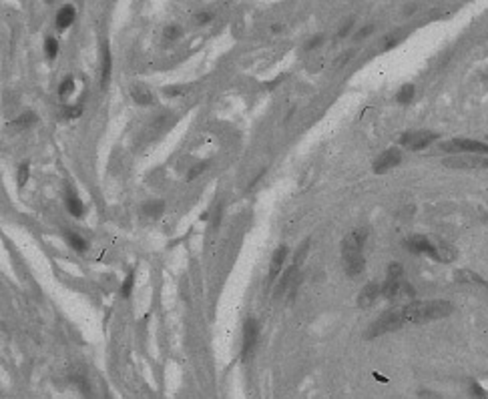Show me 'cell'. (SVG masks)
Wrapping results in <instances>:
<instances>
[{"instance_id":"7","label":"cell","mask_w":488,"mask_h":399,"mask_svg":"<svg viewBox=\"0 0 488 399\" xmlns=\"http://www.w3.org/2000/svg\"><path fill=\"white\" fill-rule=\"evenodd\" d=\"M257 337H259L257 321H255L253 317H249V319L243 323V345H241V359H243V361H247L249 355L253 353L255 343H257Z\"/></svg>"},{"instance_id":"1","label":"cell","mask_w":488,"mask_h":399,"mask_svg":"<svg viewBox=\"0 0 488 399\" xmlns=\"http://www.w3.org/2000/svg\"><path fill=\"white\" fill-rule=\"evenodd\" d=\"M452 311H454V305L450 301H446V299L412 301V303L404 305V319H406V323L422 325V323L444 319V317L452 315Z\"/></svg>"},{"instance_id":"12","label":"cell","mask_w":488,"mask_h":399,"mask_svg":"<svg viewBox=\"0 0 488 399\" xmlns=\"http://www.w3.org/2000/svg\"><path fill=\"white\" fill-rule=\"evenodd\" d=\"M77 18V8L73 4H64L60 6V10L56 12V18H54V26L58 32H64L66 28H71V24L75 22Z\"/></svg>"},{"instance_id":"26","label":"cell","mask_w":488,"mask_h":399,"mask_svg":"<svg viewBox=\"0 0 488 399\" xmlns=\"http://www.w3.org/2000/svg\"><path fill=\"white\" fill-rule=\"evenodd\" d=\"M28 177H30V165H28V163H22V165L18 167V175H16L18 189H22V187L28 183Z\"/></svg>"},{"instance_id":"22","label":"cell","mask_w":488,"mask_h":399,"mask_svg":"<svg viewBox=\"0 0 488 399\" xmlns=\"http://www.w3.org/2000/svg\"><path fill=\"white\" fill-rule=\"evenodd\" d=\"M36 123V115L34 113H24V115H20L18 119H14L12 123H10V127H14V129H26V127H30V125H34Z\"/></svg>"},{"instance_id":"8","label":"cell","mask_w":488,"mask_h":399,"mask_svg":"<svg viewBox=\"0 0 488 399\" xmlns=\"http://www.w3.org/2000/svg\"><path fill=\"white\" fill-rule=\"evenodd\" d=\"M406 249L412 251V253H420V255H428L430 259L438 261V245H434L428 237H422V235H414L410 237L406 243Z\"/></svg>"},{"instance_id":"37","label":"cell","mask_w":488,"mask_h":399,"mask_svg":"<svg viewBox=\"0 0 488 399\" xmlns=\"http://www.w3.org/2000/svg\"><path fill=\"white\" fill-rule=\"evenodd\" d=\"M322 42H324V36H322V34H320V36H314V38L306 44V50H314V48H318Z\"/></svg>"},{"instance_id":"11","label":"cell","mask_w":488,"mask_h":399,"mask_svg":"<svg viewBox=\"0 0 488 399\" xmlns=\"http://www.w3.org/2000/svg\"><path fill=\"white\" fill-rule=\"evenodd\" d=\"M380 295H382V285L376 283V281H372V283H368V285L360 291V295H358V305H360L362 309H366V307L374 305L376 299H378Z\"/></svg>"},{"instance_id":"15","label":"cell","mask_w":488,"mask_h":399,"mask_svg":"<svg viewBox=\"0 0 488 399\" xmlns=\"http://www.w3.org/2000/svg\"><path fill=\"white\" fill-rule=\"evenodd\" d=\"M111 64H113V60H111V50H109V46L105 44V46H103V64H101V88H107V84H109V78H111Z\"/></svg>"},{"instance_id":"3","label":"cell","mask_w":488,"mask_h":399,"mask_svg":"<svg viewBox=\"0 0 488 399\" xmlns=\"http://www.w3.org/2000/svg\"><path fill=\"white\" fill-rule=\"evenodd\" d=\"M440 149L442 151H450V153H466V155L488 157V143L472 141V139H454L450 143H444Z\"/></svg>"},{"instance_id":"34","label":"cell","mask_w":488,"mask_h":399,"mask_svg":"<svg viewBox=\"0 0 488 399\" xmlns=\"http://www.w3.org/2000/svg\"><path fill=\"white\" fill-rule=\"evenodd\" d=\"M352 28H354V20H345V22L341 24V28L337 30V38H345V36L352 32Z\"/></svg>"},{"instance_id":"31","label":"cell","mask_w":488,"mask_h":399,"mask_svg":"<svg viewBox=\"0 0 488 399\" xmlns=\"http://www.w3.org/2000/svg\"><path fill=\"white\" fill-rule=\"evenodd\" d=\"M400 40H402V32L388 34V36H386V40H384V44H382V48H384V50H390V48H392V46H396Z\"/></svg>"},{"instance_id":"33","label":"cell","mask_w":488,"mask_h":399,"mask_svg":"<svg viewBox=\"0 0 488 399\" xmlns=\"http://www.w3.org/2000/svg\"><path fill=\"white\" fill-rule=\"evenodd\" d=\"M470 393H472V397L476 399H488V393L484 391V387L480 383H476V381H470Z\"/></svg>"},{"instance_id":"38","label":"cell","mask_w":488,"mask_h":399,"mask_svg":"<svg viewBox=\"0 0 488 399\" xmlns=\"http://www.w3.org/2000/svg\"><path fill=\"white\" fill-rule=\"evenodd\" d=\"M185 92V86H175V88H165V94L167 96H175V94H181Z\"/></svg>"},{"instance_id":"36","label":"cell","mask_w":488,"mask_h":399,"mask_svg":"<svg viewBox=\"0 0 488 399\" xmlns=\"http://www.w3.org/2000/svg\"><path fill=\"white\" fill-rule=\"evenodd\" d=\"M211 18H213V14H211V12H199V14L195 16L197 24H207V22H211Z\"/></svg>"},{"instance_id":"9","label":"cell","mask_w":488,"mask_h":399,"mask_svg":"<svg viewBox=\"0 0 488 399\" xmlns=\"http://www.w3.org/2000/svg\"><path fill=\"white\" fill-rule=\"evenodd\" d=\"M402 163V151L400 149H388L384 151L376 161H374V173H388L394 167H398Z\"/></svg>"},{"instance_id":"14","label":"cell","mask_w":488,"mask_h":399,"mask_svg":"<svg viewBox=\"0 0 488 399\" xmlns=\"http://www.w3.org/2000/svg\"><path fill=\"white\" fill-rule=\"evenodd\" d=\"M64 205H66V211H68L73 217L81 219V217L85 215V205H83V201L79 199V195H77L71 187H66V191H64Z\"/></svg>"},{"instance_id":"19","label":"cell","mask_w":488,"mask_h":399,"mask_svg":"<svg viewBox=\"0 0 488 399\" xmlns=\"http://www.w3.org/2000/svg\"><path fill=\"white\" fill-rule=\"evenodd\" d=\"M414 295H416L414 287H412L410 283L402 281V283H400L398 297H396V303H400V305H408V303H412V301H414Z\"/></svg>"},{"instance_id":"41","label":"cell","mask_w":488,"mask_h":399,"mask_svg":"<svg viewBox=\"0 0 488 399\" xmlns=\"http://www.w3.org/2000/svg\"><path fill=\"white\" fill-rule=\"evenodd\" d=\"M484 221H486V223H488V215H486V217H484Z\"/></svg>"},{"instance_id":"39","label":"cell","mask_w":488,"mask_h":399,"mask_svg":"<svg viewBox=\"0 0 488 399\" xmlns=\"http://www.w3.org/2000/svg\"><path fill=\"white\" fill-rule=\"evenodd\" d=\"M352 56H354V52H352V50H350V52H343V56H341V58H337L335 66H343V64H345V62H347Z\"/></svg>"},{"instance_id":"35","label":"cell","mask_w":488,"mask_h":399,"mask_svg":"<svg viewBox=\"0 0 488 399\" xmlns=\"http://www.w3.org/2000/svg\"><path fill=\"white\" fill-rule=\"evenodd\" d=\"M374 32V24H370V26H364V28H360L358 32H356V40H362L364 36H370Z\"/></svg>"},{"instance_id":"13","label":"cell","mask_w":488,"mask_h":399,"mask_svg":"<svg viewBox=\"0 0 488 399\" xmlns=\"http://www.w3.org/2000/svg\"><path fill=\"white\" fill-rule=\"evenodd\" d=\"M364 267H366V259L362 257V253L343 257V271L347 277H358L364 271Z\"/></svg>"},{"instance_id":"32","label":"cell","mask_w":488,"mask_h":399,"mask_svg":"<svg viewBox=\"0 0 488 399\" xmlns=\"http://www.w3.org/2000/svg\"><path fill=\"white\" fill-rule=\"evenodd\" d=\"M207 165H209L207 161H203V163H197V165H195V167H193V169H191V171L187 173V181H193V179H197V177H199V175H201V173H203V171L207 169Z\"/></svg>"},{"instance_id":"17","label":"cell","mask_w":488,"mask_h":399,"mask_svg":"<svg viewBox=\"0 0 488 399\" xmlns=\"http://www.w3.org/2000/svg\"><path fill=\"white\" fill-rule=\"evenodd\" d=\"M402 281H404V279H402ZM402 281H398V279H388V277H386V281L382 283V297L388 299V301H396L398 291H400V283H402Z\"/></svg>"},{"instance_id":"25","label":"cell","mask_w":488,"mask_h":399,"mask_svg":"<svg viewBox=\"0 0 488 399\" xmlns=\"http://www.w3.org/2000/svg\"><path fill=\"white\" fill-rule=\"evenodd\" d=\"M75 78L73 76H66L62 82H60V86H58V96L60 98H66L68 94H73V90H75Z\"/></svg>"},{"instance_id":"29","label":"cell","mask_w":488,"mask_h":399,"mask_svg":"<svg viewBox=\"0 0 488 399\" xmlns=\"http://www.w3.org/2000/svg\"><path fill=\"white\" fill-rule=\"evenodd\" d=\"M181 34H183V28H181L179 24H169V26L163 30V36H165L167 40H177V38H181Z\"/></svg>"},{"instance_id":"40","label":"cell","mask_w":488,"mask_h":399,"mask_svg":"<svg viewBox=\"0 0 488 399\" xmlns=\"http://www.w3.org/2000/svg\"><path fill=\"white\" fill-rule=\"evenodd\" d=\"M282 28H284V26H282V24H273V26H271V30H273V32H280V30H282Z\"/></svg>"},{"instance_id":"16","label":"cell","mask_w":488,"mask_h":399,"mask_svg":"<svg viewBox=\"0 0 488 399\" xmlns=\"http://www.w3.org/2000/svg\"><path fill=\"white\" fill-rule=\"evenodd\" d=\"M131 94H133V101L137 103V105H153V94H151V90L145 86V84H135L133 88H131Z\"/></svg>"},{"instance_id":"23","label":"cell","mask_w":488,"mask_h":399,"mask_svg":"<svg viewBox=\"0 0 488 399\" xmlns=\"http://www.w3.org/2000/svg\"><path fill=\"white\" fill-rule=\"evenodd\" d=\"M163 209H165V203H163V201H153V203H147V205L143 207V213H145L147 217L157 219V217H161L163 215Z\"/></svg>"},{"instance_id":"30","label":"cell","mask_w":488,"mask_h":399,"mask_svg":"<svg viewBox=\"0 0 488 399\" xmlns=\"http://www.w3.org/2000/svg\"><path fill=\"white\" fill-rule=\"evenodd\" d=\"M402 277H404V269H402V265H400V263H390V267H388V279H398V281H402Z\"/></svg>"},{"instance_id":"27","label":"cell","mask_w":488,"mask_h":399,"mask_svg":"<svg viewBox=\"0 0 488 399\" xmlns=\"http://www.w3.org/2000/svg\"><path fill=\"white\" fill-rule=\"evenodd\" d=\"M81 113H83V105H81V103H79V105H71V107H64V109H62V119H66V121H71V119H79Z\"/></svg>"},{"instance_id":"2","label":"cell","mask_w":488,"mask_h":399,"mask_svg":"<svg viewBox=\"0 0 488 399\" xmlns=\"http://www.w3.org/2000/svg\"><path fill=\"white\" fill-rule=\"evenodd\" d=\"M406 325V319H404V305H398V307H392L388 309L386 313H382L368 329L366 333V339H376V337H382L386 333H392V331H398L400 327Z\"/></svg>"},{"instance_id":"21","label":"cell","mask_w":488,"mask_h":399,"mask_svg":"<svg viewBox=\"0 0 488 399\" xmlns=\"http://www.w3.org/2000/svg\"><path fill=\"white\" fill-rule=\"evenodd\" d=\"M414 92H416V88H414V84H404L400 90H398V94H396V101L400 103V105H408V103H412V98H414Z\"/></svg>"},{"instance_id":"10","label":"cell","mask_w":488,"mask_h":399,"mask_svg":"<svg viewBox=\"0 0 488 399\" xmlns=\"http://www.w3.org/2000/svg\"><path fill=\"white\" fill-rule=\"evenodd\" d=\"M288 255H290L288 245H280V247L275 249V253H273V257H271V269H269V275H267V287L273 285V281H275L277 275H282V269H284V265H286Z\"/></svg>"},{"instance_id":"20","label":"cell","mask_w":488,"mask_h":399,"mask_svg":"<svg viewBox=\"0 0 488 399\" xmlns=\"http://www.w3.org/2000/svg\"><path fill=\"white\" fill-rule=\"evenodd\" d=\"M454 277H456V281H460V283H478V285H486L488 287V283L482 279V277H478V275H474V273H470V271H456Z\"/></svg>"},{"instance_id":"18","label":"cell","mask_w":488,"mask_h":399,"mask_svg":"<svg viewBox=\"0 0 488 399\" xmlns=\"http://www.w3.org/2000/svg\"><path fill=\"white\" fill-rule=\"evenodd\" d=\"M64 237H66V243H68L71 249H75V251H79V253H85V251H87L89 243H87L79 233H75V231H66Z\"/></svg>"},{"instance_id":"28","label":"cell","mask_w":488,"mask_h":399,"mask_svg":"<svg viewBox=\"0 0 488 399\" xmlns=\"http://www.w3.org/2000/svg\"><path fill=\"white\" fill-rule=\"evenodd\" d=\"M133 285H135V271H131V273L125 277V281H123V285H121V295H123V297H131V293H133Z\"/></svg>"},{"instance_id":"24","label":"cell","mask_w":488,"mask_h":399,"mask_svg":"<svg viewBox=\"0 0 488 399\" xmlns=\"http://www.w3.org/2000/svg\"><path fill=\"white\" fill-rule=\"evenodd\" d=\"M58 48H60V44H58V40H56L54 36H46V38H44V54H46L50 60L58 54Z\"/></svg>"},{"instance_id":"5","label":"cell","mask_w":488,"mask_h":399,"mask_svg":"<svg viewBox=\"0 0 488 399\" xmlns=\"http://www.w3.org/2000/svg\"><path fill=\"white\" fill-rule=\"evenodd\" d=\"M448 169H488V157L482 155H456L444 159L442 163Z\"/></svg>"},{"instance_id":"6","label":"cell","mask_w":488,"mask_h":399,"mask_svg":"<svg viewBox=\"0 0 488 399\" xmlns=\"http://www.w3.org/2000/svg\"><path fill=\"white\" fill-rule=\"evenodd\" d=\"M366 239H368V229H356V231H350L343 241H341V255L347 257V255H358L362 253L364 245H366Z\"/></svg>"},{"instance_id":"4","label":"cell","mask_w":488,"mask_h":399,"mask_svg":"<svg viewBox=\"0 0 488 399\" xmlns=\"http://www.w3.org/2000/svg\"><path fill=\"white\" fill-rule=\"evenodd\" d=\"M438 139L436 133H430V131H410V133H404L402 139H400V145L410 149V151H420V149H426L430 143H434Z\"/></svg>"}]
</instances>
